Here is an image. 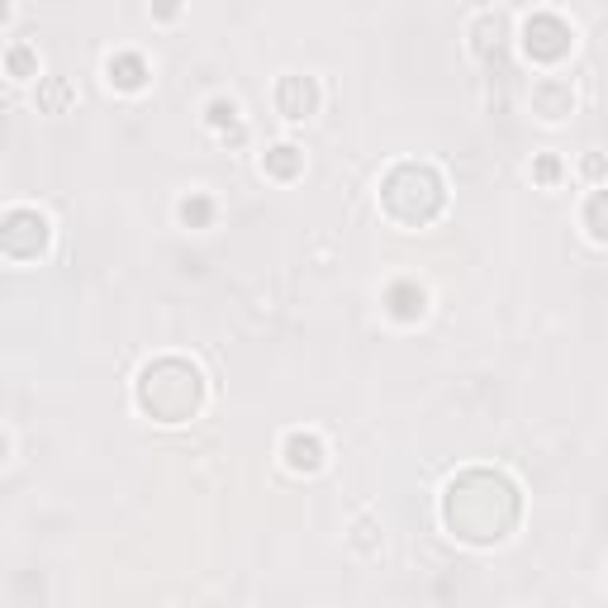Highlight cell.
Segmentation results:
<instances>
[{
    "instance_id": "1",
    "label": "cell",
    "mask_w": 608,
    "mask_h": 608,
    "mask_svg": "<svg viewBox=\"0 0 608 608\" xmlns=\"http://www.w3.org/2000/svg\"><path fill=\"white\" fill-rule=\"evenodd\" d=\"M443 523L451 528V537L475 547L504 542L519 523V485L504 471H466L443 495Z\"/></svg>"
},
{
    "instance_id": "2",
    "label": "cell",
    "mask_w": 608,
    "mask_h": 608,
    "mask_svg": "<svg viewBox=\"0 0 608 608\" xmlns=\"http://www.w3.org/2000/svg\"><path fill=\"white\" fill-rule=\"evenodd\" d=\"M134 399L148 419L186 423V419H196L200 405H204V376H200V367H190V361L162 357V361H152V367L138 371Z\"/></svg>"
},
{
    "instance_id": "3",
    "label": "cell",
    "mask_w": 608,
    "mask_h": 608,
    "mask_svg": "<svg viewBox=\"0 0 608 608\" xmlns=\"http://www.w3.org/2000/svg\"><path fill=\"white\" fill-rule=\"evenodd\" d=\"M381 204H385V214H390L395 224L423 228V224H433V219L443 214L447 186H443V176H437L429 162H399L381 181Z\"/></svg>"
},
{
    "instance_id": "4",
    "label": "cell",
    "mask_w": 608,
    "mask_h": 608,
    "mask_svg": "<svg viewBox=\"0 0 608 608\" xmlns=\"http://www.w3.org/2000/svg\"><path fill=\"white\" fill-rule=\"evenodd\" d=\"M48 238H53L48 214L29 210V204L5 210V224H0V248H5L10 262H38V257L48 252Z\"/></svg>"
},
{
    "instance_id": "5",
    "label": "cell",
    "mask_w": 608,
    "mask_h": 608,
    "mask_svg": "<svg viewBox=\"0 0 608 608\" xmlns=\"http://www.w3.org/2000/svg\"><path fill=\"white\" fill-rule=\"evenodd\" d=\"M571 44H575L571 24L556 15V10H537V15H528V24H523V48H528V58H537V62H561L566 53H571Z\"/></svg>"
},
{
    "instance_id": "6",
    "label": "cell",
    "mask_w": 608,
    "mask_h": 608,
    "mask_svg": "<svg viewBox=\"0 0 608 608\" xmlns=\"http://www.w3.org/2000/svg\"><path fill=\"white\" fill-rule=\"evenodd\" d=\"M276 110L286 114V120H314L319 114V82L314 76H300V72L281 76L276 82Z\"/></svg>"
},
{
    "instance_id": "7",
    "label": "cell",
    "mask_w": 608,
    "mask_h": 608,
    "mask_svg": "<svg viewBox=\"0 0 608 608\" xmlns=\"http://www.w3.org/2000/svg\"><path fill=\"white\" fill-rule=\"evenodd\" d=\"M575 110V86L566 76H537L533 82V114L547 124H561Z\"/></svg>"
},
{
    "instance_id": "8",
    "label": "cell",
    "mask_w": 608,
    "mask_h": 608,
    "mask_svg": "<svg viewBox=\"0 0 608 608\" xmlns=\"http://www.w3.org/2000/svg\"><path fill=\"white\" fill-rule=\"evenodd\" d=\"M281 457H286V466H290L295 475H314L319 466L328 461V447H323L319 433L295 429V433H286V443H281Z\"/></svg>"
},
{
    "instance_id": "9",
    "label": "cell",
    "mask_w": 608,
    "mask_h": 608,
    "mask_svg": "<svg viewBox=\"0 0 608 608\" xmlns=\"http://www.w3.org/2000/svg\"><path fill=\"white\" fill-rule=\"evenodd\" d=\"M385 309H390L399 323H413V319H423V309H429V295H423L419 281H395V286L385 290Z\"/></svg>"
},
{
    "instance_id": "10",
    "label": "cell",
    "mask_w": 608,
    "mask_h": 608,
    "mask_svg": "<svg viewBox=\"0 0 608 608\" xmlns=\"http://www.w3.org/2000/svg\"><path fill=\"white\" fill-rule=\"evenodd\" d=\"M106 76H110V86H120V90H144L148 86V62L138 53H114L106 62Z\"/></svg>"
},
{
    "instance_id": "11",
    "label": "cell",
    "mask_w": 608,
    "mask_h": 608,
    "mask_svg": "<svg viewBox=\"0 0 608 608\" xmlns=\"http://www.w3.org/2000/svg\"><path fill=\"white\" fill-rule=\"evenodd\" d=\"M262 172L276 176V181H295V176L305 172V152L295 148V144H276V148H271L266 158H262Z\"/></svg>"
},
{
    "instance_id": "12",
    "label": "cell",
    "mask_w": 608,
    "mask_h": 608,
    "mask_svg": "<svg viewBox=\"0 0 608 608\" xmlns=\"http://www.w3.org/2000/svg\"><path fill=\"white\" fill-rule=\"evenodd\" d=\"M204 114H210V124L228 138V144H243V138H248V134H243V124H238V106H233V100L219 96V100H210V110H204Z\"/></svg>"
},
{
    "instance_id": "13",
    "label": "cell",
    "mask_w": 608,
    "mask_h": 608,
    "mask_svg": "<svg viewBox=\"0 0 608 608\" xmlns=\"http://www.w3.org/2000/svg\"><path fill=\"white\" fill-rule=\"evenodd\" d=\"M585 228H590L594 243H608V186H599L585 200Z\"/></svg>"
},
{
    "instance_id": "14",
    "label": "cell",
    "mask_w": 608,
    "mask_h": 608,
    "mask_svg": "<svg viewBox=\"0 0 608 608\" xmlns=\"http://www.w3.org/2000/svg\"><path fill=\"white\" fill-rule=\"evenodd\" d=\"M67 100H72V86L62 82V76H44V82H38V110L58 114V110H67Z\"/></svg>"
},
{
    "instance_id": "15",
    "label": "cell",
    "mask_w": 608,
    "mask_h": 608,
    "mask_svg": "<svg viewBox=\"0 0 608 608\" xmlns=\"http://www.w3.org/2000/svg\"><path fill=\"white\" fill-rule=\"evenodd\" d=\"M176 214H181V224H186V228H204L214 219V200L196 190V196H186V200L176 204Z\"/></svg>"
},
{
    "instance_id": "16",
    "label": "cell",
    "mask_w": 608,
    "mask_h": 608,
    "mask_svg": "<svg viewBox=\"0 0 608 608\" xmlns=\"http://www.w3.org/2000/svg\"><path fill=\"white\" fill-rule=\"evenodd\" d=\"M471 38H475V48H481V53H489V38H495V48H499V38H504V15H499V10H485V15H475Z\"/></svg>"
},
{
    "instance_id": "17",
    "label": "cell",
    "mask_w": 608,
    "mask_h": 608,
    "mask_svg": "<svg viewBox=\"0 0 608 608\" xmlns=\"http://www.w3.org/2000/svg\"><path fill=\"white\" fill-rule=\"evenodd\" d=\"M5 67H10V76H38V67H34V53H29V44H10L5 48Z\"/></svg>"
},
{
    "instance_id": "18",
    "label": "cell",
    "mask_w": 608,
    "mask_h": 608,
    "mask_svg": "<svg viewBox=\"0 0 608 608\" xmlns=\"http://www.w3.org/2000/svg\"><path fill=\"white\" fill-rule=\"evenodd\" d=\"M533 176L542 181V186H556V181H561V162H556L551 152H547V158H537V166H533Z\"/></svg>"
},
{
    "instance_id": "19",
    "label": "cell",
    "mask_w": 608,
    "mask_h": 608,
    "mask_svg": "<svg viewBox=\"0 0 608 608\" xmlns=\"http://www.w3.org/2000/svg\"><path fill=\"white\" fill-rule=\"evenodd\" d=\"M580 172H585L590 181H604V176H608V162L599 158V152H590V158H585V162H580Z\"/></svg>"
}]
</instances>
